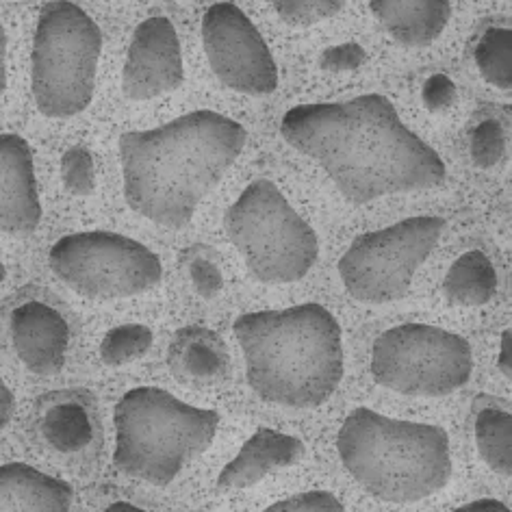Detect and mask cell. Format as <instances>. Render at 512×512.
Listing matches in <instances>:
<instances>
[{
	"mask_svg": "<svg viewBox=\"0 0 512 512\" xmlns=\"http://www.w3.org/2000/svg\"><path fill=\"white\" fill-rule=\"evenodd\" d=\"M473 371L467 339L428 324H402L380 335L371 350V376L391 391L443 398L465 387Z\"/></svg>",
	"mask_w": 512,
	"mask_h": 512,
	"instance_id": "8",
	"label": "cell"
},
{
	"mask_svg": "<svg viewBox=\"0 0 512 512\" xmlns=\"http://www.w3.org/2000/svg\"><path fill=\"white\" fill-rule=\"evenodd\" d=\"M267 512H343V504L328 491H309L276 502Z\"/></svg>",
	"mask_w": 512,
	"mask_h": 512,
	"instance_id": "27",
	"label": "cell"
},
{
	"mask_svg": "<svg viewBox=\"0 0 512 512\" xmlns=\"http://www.w3.org/2000/svg\"><path fill=\"white\" fill-rule=\"evenodd\" d=\"M7 278V270H5V265L0 263V283H3V280Z\"/></svg>",
	"mask_w": 512,
	"mask_h": 512,
	"instance_id": "36",
	"label": "cell"
},
{
	"mask_svg": "<svg viewBox=\"0 0 512 512\" xmlns=\"http://www.w3.org/2000/svg\"><path fill=\"white\" fill-rule=\"evenodd\" d=\"M107 512H144L142 508H137L135 504H128V502H115L109 508H105Z\"/></svg>",
	"mask_w": 512,
	"mask_h": 512,
	"instance_id": "35",
	"label": "cell"
},
{
	"mask_svg": "<svg viewBox=\"0 0 512 512\" xmlns=\"http://www.w3.org/2000/svg\"><path fill=\"white\" fill-rule=\"evenodd\" d=\"M476 443L482 460L499 476H512V415L484 408L476 419Z\"/></svg>",
	"mask_w": 512,
	"mask_h": 512,
	"instance_id": "21",
	"label": "cell"
},
{
	"mask_svg": "<svg viewBox=\"0 0 512 512\" xmlns=\"http://www.w3.org/2000/svg\"><path fill=\"white\" fill-rule=\"evenodd\" d=\"M168 367L178 382L194 389H207L228 376L230 354L217 332L189 326L178 330L170 341Z\"/></svg>",
	"mask_w": 512,
	"mask_h": 512,
	"instance_id": "16",
	"label": "cell"
},
{
	"mask_svg": "<svg viewBox=\"0 0 512 512\" xmlns=\"http://www.w3.org/2000/svg\"><path fill=\"white\" fill-rule=\"evenodd\" d=\"M504 131L495 120L482 122L471 137V157L478 168H493L504 155Z\"/></svg>",
	"mask_w": 512,
	"mask_h": 512,
	"instance_id": "26",
	"label": "cell"
},
{
	"mask_svg": "<svg viewBox=\"0 0 512 512\" xmlns=\"http://www.w3.org/2000/svg\"><path fill=\"white\" fill-rule=\"evenodd\" d=\"M14 413H16L14 393L9 391L5 380L0 378V430L9 426V421L14 419Z\"/></svg>",
	"mask_w": 512,
	"mask_h": 512,
	"instance_id": "31",
	"label": "cell"
},
{
	"mask_svg": "<svg viewBox=\"0 0 512 512\" xmlns=\"http://www.w3.org/2000/svg\"><path fill=\"white\" fill-rule=\"evenodd\" d=\"M280 133L291 148L322 165L354 204L437 187L447 174L437 152L380 94L298 105L283 115Z\"/></svg>",
	"mask_w": 512,
	"mask_h": 512,
	"instance_id": "1",
	"label": "cell"
},
{
	"mask_svg": "<svg viewBox=\"0 0 512 512\" xmlns=\"http://www.w3.org/2000/svg\"><path fill=\"white\" fill-rule=\"evenodd\" d=\"M367 61V53L361 44H339L332 46L328 50H324L322 59H319V66H322L326 72L332 74H341V72H350L361 68L363 63Z\"/></svg>",
	"mask_w": 512,
	"mask_h": 512,
	"instance_id": "28",
	"label": "cell"
},
{
	"mask_svg": "<svg viewBox=\"0 0 512 512\" xmlns=\"http://www.w3.org/2000/svg\"><path fill=\"white\" fill-rule=\"evenodd\" d=\"M7 89V35L5 29L0 27V96Z\"/></svg>",
	"mask_w": 512,
	"mask_h": 512,
	"instance_id": "34",
	"label": "cell"
},
{
	"mask_svg": "<svg viewBox=\"0 0 512 512\" xmlns=\"http://www.w3.org/2000/svg\"><path fill=\"white\" fill-rule=\"evenodd\" d=\"M371 14L395 42L430 46L452 18L450 0H369Z\"/></svg>",
	"mask_w": 512,
	"mask_h": 512,
	"instance_id": "17",
	"label": "cell"
},
{
	"mask_svg": "<svg viewBox=\"0 0 512 512\" xmlns=\"http://www.w3.org/2000/svg\"><path fill=\"white\" fill-rule=\"evenodd\" d=\"M304 456V443L291 434L261 428L243 443L217 478L220 491H243L259 484L270 473L296 465Z\"/></svg>",
	"mask_w": 512,
	"mask_h": 512,
	"instance_id": "15",
	"label": "cell"
},
{
	"mask_svg": "<svg viewBox=\"0 0 512 512\" xmlns=\"http://www.w3.org/2000/svg\"><path fill=\"white\" fill-rule=\"evenodd\" d=\"M224 228L250 274L265 285L296 283L317 261L315 230L267 178L241 191L226 211Z\"/></svg>",
	"mask_w": 512,
	"mask_h": 512,
	"instance_id": "7",
	"label": "cell"
},
{
	"mask_svg": "<svg viewBox=\"0 0 512 512\" xmlns=\"http://www.w3.org/2000/svg\"><path fill=\"white\" fill-rule=\"evenodd\" d=\"M185 81L181 40L163 16L144 20L133 33L122 70V92L131 100H150L174 92Z\"/></svg>",
	"mask_w": 512,
	"mask_h": 512,
	"instance_id": "12",
	"label": "cell"
},
{
	"mask_svg": "<svg viewBox=\"0 0 512 512\" xmlns=\"http://www.w3.org/2000/svg\"><path fill=\"white\" fill-rule=\"evenodd\" d=\"M61 181L72 196H92L96 189V165L92 152L83 146L66 150L61 157Z\"/></svg>",
	"mask_w": 512,
	"mask_h": 512,
	"instance_id": "25",
	"label": "cell"
},
{
	"mask_svg": "<svg viewBox=\"0 0 512 512\" xmlns=\"http://www.w3.org/2000/svg\"><path fill=\"white\" fill-rule=\"evenodd\" d=\"M189 276H191V283H194L196 291L207 300L215 298L224 287V278H222L220 267H217L213 261L204 259V256H198V259L191 261Z\"/></svg>",
	"mask_w": 512,
	"mask_h": 512,
	"instance_id": "29",
	"label": "cell"
},
{
	"mask_svg": "<svg viewBox=\"0 0 512 512\" xmlns=\"http://www.w3.org/2000/svg\"><path fill=\"white\" fill-rule=\"evenodd\" d=\"M478 70L499 89H512V29H489L476 46Z\"/></svg>",
	"mask_w": 512,
	"mask_h": 512,
	"instance_id": "22",
	"label": "cell"
},
{
	"mask_svg": "<svg viewBox=\"0 0 512 512\" xmlns=\"http://www.w3.org/2000/svg\"><path fill=\"white\" fill-rule=\"evenodd\" d=\"M42 220L33 150L14 133H0V233L27 237Z\"/></svg>",
	"mask_w": 512,
	"mask_h": 512,
	"instance_id": "13",
	"label": "cell"
},
{
	"mask_svg": "<svg viewBox=\"0 0 512 512\" xmlns=\"http://www.w3.org/2000/svg\"><path fill=\"white\" fill-rule=\"evenodd\" d=\"M102 33L94 18L70 0H53L37 20L31 87L48 118H70L94 98Z\"/></svg>",
	"mask_w": 512,
	"mask_h": 512,
	"instance_id": "6",
	"label": "cell"
},
{
	"mask_svg": "<svg viewBox=\"0 0 512 512\" xmlns=\"http://www.w3.org/2000/svg\"><path fill=\"white\" fill-rule=\"evenodd\" d=\"M337 450L350 476L380 502H419L445 489L452 476L443 428L391 419L369 408L345 417Z\"/></svg>",
	"mask_w": 512,
	"mask_h": 512,
	"instance_id": "4",
	"label": "cell"
},
{
	"mask_svg": "<svg viewBox=\"0 0 512 512\" xmlns=\"http://www.w3.org/2000/svg\"><path fill=\"white\" fill-rule=\"evenodd\" d=\"M44 439L61 454L81 452L92 441L94 426L87 408L79 402H59L42 419Z\"/></svg>",
	"mask_w": 512,
	"mask_h": 512,
	"instance_id": "20",
	"label": "cell"
},
{
	"mask_svg": "<svg viewBox=\"0 0 512 512\" xmlns=\"http://www.w3.org/2000/svg\"><path fill=\"white\" fill-rule=\"evenodd\" d=\"M11 341L20 361L40 376H55L66 363L70 328L59 311L44 302H27L11 315Z\"/></svg>",
	"mask_w": 512,
	"mask_h": 512,
	"instance_id": "14",
	"label": "cell"
},
{
	"mask_svg": "<svg viewBox=\"0 0 512 512\" xmlns=\"http://www.w3.org/2000/svg\"><path fill=\"white\" fill-rule=\"evenodd\" d=\"M497 367L502 369V374L512 380V330H506L499 341V356H497Z\"/></svg>",
	"mask_w": 512,
	"mask_h": 512,
	"instance_id": "32",
	"label": "cell"
},
{
	"mask_svg": "<svg viewBox=\"0 0 512 512\" xmlns=\"http://www.w3.org/2000/svg\"><path fill=\"white\" fill-rule=\"evenodd\" d=\"M72 486L50 478L31 465L7 463L0 467V510L66 512L72 506Z\"/></svg>",
	"mask_w": 512,
	"mask_h": 512,
	"instance_id": "18",
	"label": "cell"
},
{
	"mask_svg": "<svg viewBox=\"0 0 512 512\" xmlns=\"http://www.w3.org/2000/svg\"><path fill=\"white\" fill-rule=\"evenodd\" d=\"M202 44L222 85L248 96H267L278 87L270 46L254 22L233 3H215L202 18Z\"/></svg>",
	"mask_w": 512,
	"mask_h": 512,
	"instance_id": "11",
	"label": "cell"
},
{
	"mask_svg": "<svg viewBox=\"0 0 512 512\" xmlns=\"http://www.w3.org/2000/svg\"><path fill=\"white\" fill-rule=\"evenodd\" d=\"M443 228L441 217L421 215L356 237L339 261L345 291L363 304L404 298L413 276L437 248Z\"/></svg>",
	"mask_w": 512,
	"mask_h": 512,
	"instance_id": "10",
	"label": "cell"
},
{
	"mask_svg": "<svg viewBox=\"0 0 512 512\" xmlns=\"http://www.w3.org/2000/svg\"><path fill=\"white\" fill-rule=\"evenodd\" d=\"M113 465L126 476L168 486L211 447L220 415L159 387H137L115 406Z\"/></svg>",
	"mask_w": 512,
	"mask_h": 512,
	"instance_id": "5",
	"label": "cell"
},
{
	"mask_svg": "<svg viewBox=\"0 0 512 512\" xmlns=\"http://www.w3.org/2000/svg\"><path fill=\"white\" fill-rule=\"evenodd\" d=\"M276 14L291 27H313L337 16L345 0H270Z\"/></svg>",
	"mask_w": 512,
	"mask_h": 512,
	"instance_id": "24",
	"label": "cell"
},
{
	"mask_svg": "<svg viewBox=\"0 0 512 512\" xmlns=\"http://www.w3.org/2000/svg\"><path fill=\"white\" fill-rule=\"evenodd\" d=\"M246 378L261 400L291 408L322 406L343 378L341 326L322 304L259 311L235 319Z\"/></svg>",
	"mask_w": 512,
	"mask_h": 512,
	"instance_id": "3",
	"label": "cell"
},
{
	"mask_svg": "<svg viewBox=\"0 0 512 512\" xmlns=\"http://www.w3.org/2000/svg\"><path fill=\"white\" fill-rule=\"evenodd\" d=\"M248 133L209 109L120 137L124 198L146 220L185 228L202 198L237 161Z\"/></svg>",
	"mask_w": 512,
	"mask_h": 512,
	"instance_id": "2",
	"label": "cell"
},
{
	"mask_svg": "<svg viewBox=\"0 0 512 512\" xmlns=\"http://www.w3.org/2000/svg\"><path fill=\"white\" fill-rule=\"evenodd\" d=\"M460 512H486V510H499V512H506L510 510L506 504L497 502V499H478V502H471V504H465L456 508Z\"/></svg>",
	"mask_w": 512,
	"mask_h": 512,
	"instance_id": "33",
	"label": "cell"
},
{
	"mask_svg": "<svg viewBox=\"0 0 512 512\" xmlns=\"http://www.w3.org/2000/svg\"><path fill=\"white\" fill-rule=\"evenodd\" d=\"M48 263L63 285L92 300L139 296L157 287L163 276L155 252L109 230L61 237L50 250Z\"/></svg>",
	"mask_w": 512,
	"mask_h": 512,
	"instance_id": "9",
	"label": "cell"
},
{
	"mask_svg": "<svg viewBox=\"0 0 512 512\" xmlns=\"http://www.w3.org/2000/svg\"><path fill=\"white\" fill-rule=\"evenodd\" d=\"M497 291V274L489 256L471 250L454 261L443 280L445 298L458 306H482Z\"/></svg>",
	"mask_w": 512,
	"mask_h": 512,
	"instance_id": "19",
	"label": "cell"
},
{
	"mask_svg": "<svg viewBox=\"0 0 512 512\" xmlns=\"http://www.w3.org/2000/svg\"><path fill=\"white\" fill-rule=\"evenodd\" d=\"M456 102V85L447 74H434L424 85V105L428 111L437 113L450 109Z\"/></svg>",
	"mask_w": 512,
	"mask_h": 512,
	"instance_id": "30",
	"label": "cell"
},
{
	"mask_svg": "<svg viewBox=\"0 0 512 512\" xmlns=\"http://www.w3.org/2000/svg\"><path fill=\"white\" fill-rule=\"evenodd\" d=\"M152 345V330L144 324H124L111 328L100 343L102 363L111 367L128 365L142 358Z\"/></svg>",
	"mask_w": 512,
	"mask_h": 512,
	"instance_id": "23",
	"label": "cell"
}]
</instances>
